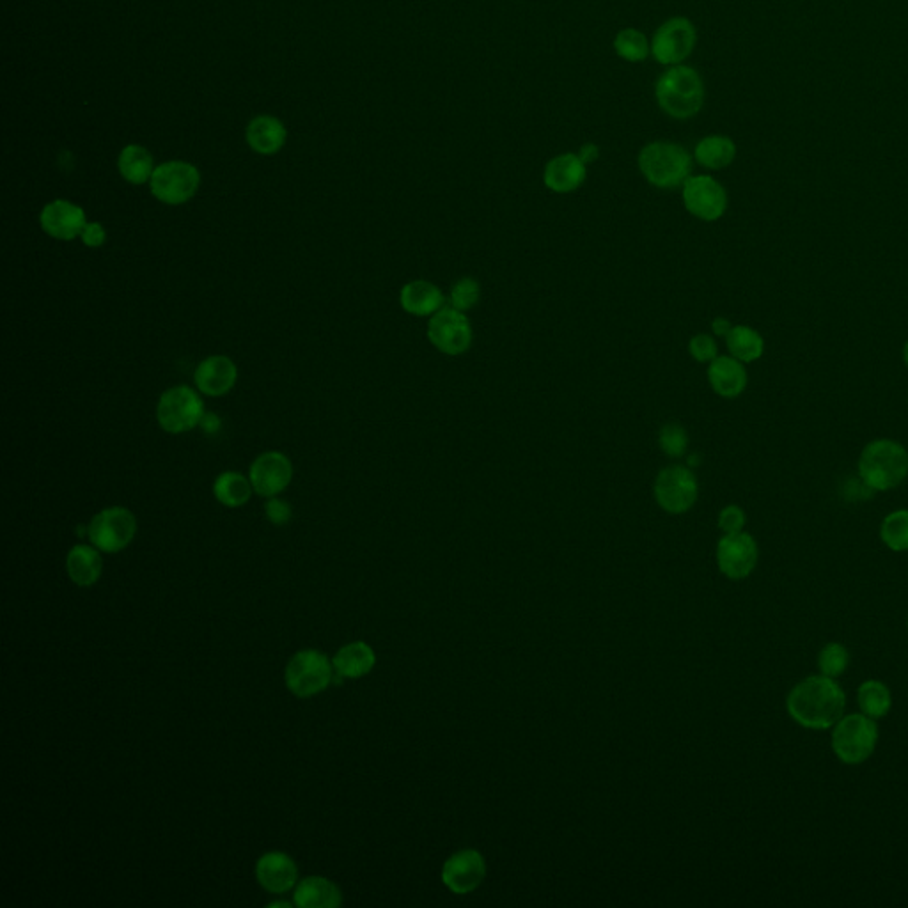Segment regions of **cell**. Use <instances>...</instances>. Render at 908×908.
<instances>
[{"instance_id":"obj_28","label":"cell","mask_w":908,"mask_h":908,"mask_svg":"<svg viewBox=\"0 0 908 908\" xmlns=\"http://www.w3.org/2000/svg\"><path fill=\"white\" fill-rule=\"evenodd\" d=\"M857 705L871 719H884L893 708V694L884 681L866 680L857 689Z\"/></svg>"},{"instance_id":"obj_31","label":"cell","mask_w":908,"mask_h":908,"mask_svg":"<svg viewBox=\"0 0 908 908\" xmlns=\"http://www.w3.org/2000/svg\"><path fill=\"white\" fill-rule=\"evenodd\" d=\"M726 345H728L731 357H735L740 362H754L761 359L765 352V341L758 330L751 329L747 325H736L729 330L726 336Z\"/></svg>"},{"instance_id":"obj_24","label":"cell","mask_w":908,"mask_h":908,"mask_svg":"<svg viewBox=\"0 0 908 908\" xmlns=\"http://www.w3.org/2000/svg\"><path fill=\"white\" fill-rule=\"evenodd\" d=\"M293 903L298 908H336L343 903V894L327 878L307 877L297 885Z\"/></svg>"},{"instance_id":"obj_3","label":"cell","mask_w":908,"mask_h":908,"mask_svg":"<svg viewBox=\"0 0 908 908\" xmlns=\"http://www.w3.org/2000/svg\"><path fill=\"white\" fill-rule=\"evenodd\" d=\"M657 102L671 118H694L705 103V86L696 70L673 66L658 79Z\"/></svg>"},{"instance_id":"obj_20","label":"cell","mask_w":908,"mask_h":908,"mask_svg":"<svg viewBox=\"0 0 908 908\" xmlns=\"http://www.w3.org/2000/svg\"><path fill=\"white\" fill-rule=\"evenodd\" d=\"M588 178V165L575 153L552 158L545 167L543 181L556 194H572Z\"/></svg>"},{"instance_id":"obj_22","label":"cell","mask_w":908,"mask_h":908,"mask_svg":"<svg viewBox=\"0 0 908 908\" xmlns=\"http://www.w3.org/2000/svg\"><path fill=\"white\" fill-rule=\"evenodd\" d=\"M708 382L712 385L715 394L722 398H736L747 387V371L744 362L738 361L731 355L715 357L708 368Z\"/></svg>"},{"instance_id":"obj_6","label":"cell","mask_w":908,"mask_h":908,"mask_svg":"<svg viewBox=\"0 0 908 908\" xmlns=\"http://www.w3.org/2000/svg\"><path fill=\"white\" fill-rule=\"evenodd\" d=\"M201 187V173L196 165L183 160H171L155 167L149 180L151 194L169 206L185 204L196 196Z\"/></svg>"},{"instance_id":"obj_17","label":"cell","mask_w":908,"mask_h":908,"mask_svg":"<svg viewBox=\"0 0 908 908\" xmlns=\"http://www.w3.org/2000/svg\"><path fill=\"white\" fill-rule=\"evenodd\" d=\"M486 877V862L476 850H462L447 859L442 869L444 884L456 894L476 891Z\"/></svg>"},{"instance_id":"obj_46","label":"cell","mask_w":908,"mask_h":908,"mask_svg":"<svg viewBox=\"0 0 908 908\" xmlns=\"http://www.w3.org/2000/svg\"><path fill=\"white\" fill-rule=\"evenodd\" d=\"M907 628H908V621H907Z\"/></svg>"},{"instance_id":"obj_11","label":"cell","mask_w":908,"mask_h":908,"mask_svg":"<svg viewBox=\"0 0 908 908\" xmlns=\"http://www.w3.org/2000/svg\"><path fill=\"white\" fill-rule=\"evenodd\" d=\"M428 339L433 348L449 357L469 352L474 334L467 314L451 306L440 309L439 313L430 316Z\"/></svg>"},{"instance_id":"obj_9","label":"cell","mask_w":908,"mask_h":908,"mask_svg":"<svg viewBox=\"0 0 908 908\" xmlns=\"http://www.w3.org/2000/svg\"><path fill=\"white\" fill-rule=\"evenodd\" d=\"M653 494L660 508L671 515H681L696 504L699 485L689 467L669 465L658 472Z\"/></svg>"},{"instance_id":"obj_19","label":"cell","mask_w":908,"mask_h":908,"mask_svg":"<svg viewBox=\"0 0 908 908\" xmlns=\"http://www.w3.org/2000/svg\"><path fill=\"white\" fill-rule=\"evenodd\" d=\"M256 878L259 885L268 893H288L295 887L298 869L290 855L282 852H268L259 857L256 864Z\"/></svg>"},{"instance_id":"obj_36","label":"cell","mask_w":908,"mask_h":908,"mask_svg":"<svg viewBox=\"0 0 908 908\" xmlns=\"http://www.w3.org/2000/svg\"><path fill=\"white\" fill-rule=\"evenodd\" d=\"M658 444H660V449L669 458H681L683 454L687 453L689 437H687V431L683 430L680 424L669 423L660 430Z\"/></svg>"},{"instance_id":"obj_16","label":"cell","mask_w":908,"mask_h":908,"mask_svg":"<svg viewBox=\"0 0 908 908\" xmlns=\"http://www.w3.org/2000/svg\"><path fill=\"white\" fill-rule=\"evenodd\" d=\"M40 224L48 236L70 242L82 235L87 224L86 212L79 204L66 199H55L41 210Z\"/></svg>"},{"instance_id":"obj_45","label":"cell","mask_w":908,"mask_h":908,"mask_svg":"<svg viewBox=\"0 0 908 908\" xmlns=\"http://www.w3.org/2000/svg\"><path fill=\"white\" fill-rule=\"evenodd\" d=\"M903 361H905V364H907L908 368V343L907 345H905V348H903Z\"/></svg>"},{"instance_id":"obj_13","label":"cell","mask_w":908,"mask_h":908,"mask_svg":"<svg viewBox=\"0 0 908 908\" xmlns=\"http://www.w3.org/2000/svg\"><path fill=\"white\" fill-rule=\"evenodd\" d=\"M697 32L694 24L678 16L667 20L658 29L651 41V52L658 63L666 66H678L683 63L696 47Z\"/></svg>"},{"instance_id":"obj_42","label":"cell","mask_w":908,"mask_h":908,"mask_svg":"<svg viewBox=\"0 0 908 908\" xmlns=\"http://www.w3.org/2000/svg\"><path fill=\"white\" fill-rule=\"evenodd\" d=\"M577 155H579L580 160H582L584 164H593V162L600 157V149H598V146H595V144H586V146L580 148Z\"/></svg>"},{"instance_id":"obj_18","label":"cell","mask_w":908,"mask_h":908,"mask_svg":"<svg viewBox=\"0 0 908 908\" xmlns=\"http://www.w3.org/2000/svg\"><path fill=\"white\" fill-rule=\"evenodd\" d=\"M236 378H238V369H236L235 362L224 355L206 357L203 362H199L196 373H194L197 389L213 398H219L231 391L235 387Z\"/></svg>"},{"instance_id":"obj_12","label":"cell","mask_w":908,"mask_h":908,"mask_svg":"<svg viewBox=\"0 0 908 908\" xmlns=\"http://www.w3.org/2000/svg\"><path fill=\"white\" fill-rule=\"evenodd\" d=\"M681 196L687 212L705 222L721 219L728 210L726 188L712 176H690L683 183Z\"/></svg>"},{"instance_id":"obj_39","label":"cell","mask_w":908,"mask_h":908,"mask_svg":"<svg viewBox=\"0 0 908 908\" xmlns=\"http://www.w3.org/2000/svg\"><path fill=\"white\" fill-rule=\"evenodd\" d=\"M291 506L288 502L281 501V499H275V497H270V501L265 504V515H267L268 520L275 525H284L288 524L291 520Z\"/></svg>"},{"instance_id":"obj_10","label":"cell","mask_w":908,"mask_h":908,"mask_svg":"<svg viewBox=\"0 0 908 908\" xmlns=\"http://www.w3.org/2000/svg\"><path fill=\"white\" fill-rule=\"evenodd\" d=\"M89 538L98 550L116 554L128 547L137 533V520L130 509L114 506L94 515L89 524Z\"/></svg>"},{"instance_id":"obj_4","label":"cell","mask_w":908,"mask_h":908,"mask_svg":"<svg viewBox=\"0 0 908 908\" xmlns=\"http://www.w3.org/2000/svg\"><path fill=\"white\" fill-rule=\"evenodd\" d=\"M878 724L864 713L843 715L832 728L830 745L841 763L845 765H861L868 761L877 749Z\"/></svg>"},{"instance_id":"obj_2","label":"cell","mask_w":908,"mask_h":908,"mask_svg":"<svg viewBox=\"0 0 908 908\" xmlns=\"http://www.w3.org/2000/svg\"><path fill=\"white\" fill-rule=\"evenodd\" d=\"M862 483L875 492L894 490L908 478V451L896 440L869 442L859 458Z\"/></svg>"},{"instance_id":"obj_41","label":"cell","mask_w":908,"mask_h":908,"mask_svg":"<svg viewBox=\"0 0 908 908\" xmlns=\"http://www.w3.org/2000/svg\"><path fill=\"white\" fill-rule=\"evenodd\" d=\"M199 426L203 428L204 433L215 435L222 428V421H220V417L217 414H204L203 421H201Z\"/></svg>"},{"instance_id":"obj_43","label":"cell","mask_w":908,"mask_h":908,"mask_svg":"<svg viewBox=\"0 0 908 908\" xmlns=\"http://www.w3.org/2000/svg\"><path fill=\"white\" fill-rule=\"evenodd\" d=\"M731 329H733V325H731L726 318H715V320H713L712 330L715 336L726 337Z\"/></svg>"},{"instance_id":"obj_32","label":"cell","mask_w":908,"mask_h":908,"mask_svg":"<svg viewBox=\"0 0 908 908\" xmlns=\"http://www.w3.org/2000/svg\"><path fill=\"white\" fill-rule=\"evenodd\" d=\"M880 538L889 550L908 552V509H898L884 518Z\"/></svg>"},{"instance_id":"obj_33","label":"cell","mask_w":908,"mask_h":908,"mask_svg":"<svg viewBox=\"0 0 908 908\" xmlns=\"http://www.w3.org/2000/svg\"><path fill=\"white\" fill-rule=\"evenodd\" d=\"M850 666V651L841 642H829L818 653V669L823 676L838 680Z\"/></svg>"},{"instance_id":"obj_21","label":"cell","mask_w":908,"mask_h":908,"mask_svg":"<svg viewBox=\"0 0 908 908\" xmlns=\"http://www.w3.org/2000/svg\"><path fill=\"white\" fill-rule=\"evenodd\" d=\"M245 139L254 153L272 157L284 148L288 141V130L281 119L270 114H261L249 121L245 128Z\"/></svg>"},{"instance_id":"obj_27","label":"cell","mask_w":908,"mask_h":908,"mask_svg":"<svg viewBox=\"0 0 908 908\" xmlns=\"http://www.w3.org/2000/svg\"><path fill=\"white\" fill-rule=\"evenodd\" d=\"M118 169L123 180L132 185H144L155 173V160L141 144H128L119 153Z\"/></svg>"},{"instance_id":"obj_30","label":"cell","mask_w":908,"mask_h":908,"mask_svg":"<svg viewBox=\"0 0 908 908\" xmlns=\"http://www.w3.org/2000/svg\"><path fill=\"white\" fill-rule=\"evenodd\" d=\"M254 486L240 472H222L213 483L215 499L227 508H240L251 499Z\"/></svg>"},{"instance_id":"obj_44","label":"cell","mask_w":908,"mask_h":908,"mask_svg":"<svg viewBox=\"0 0 908 908\" xmlns=\"http://www.w3.org/2000/svg\"><path fill=\"white\" fill-rule=\"evenodd\" d=\"M268 907H284V908H290V907H291V903H286V901H277V903H270V905H268Z\"/></svg>"},{"instance_id":"obj_8","label":"cell","mask_w":908,"mask_h":908,"mask_svg":"<svg viewBox=\"0 0 908 908\" xmlns=\"http://www.w3.org/2000/svg\"><path fill=\"white\" fill-rule=\"evenodd\" d=\"M286 687L297 697H313L327 689L332 681L329 658L318 650L298 651L286 667Z\"/></svg>"},{"instance_id":"obj_1","label":"cell","mask_w":908,"mask_h":908,"mask_svg":"<svg viewBox=\"0 0 908 908\" xmlns=\"http://www.w3.org/2000/svg\"><path fill=\"white\" fill-rule=\"evenodd\" d=\"M846 694L838 681L823 674L799 681L786 697V710L799 726L813 731L832 729L845 715Z\"/></svg>"},{"instance_id":"obj_14","label":"cell","mask_w":908,"mask_h":908,"mask_svg":"<svg viewBox=\"0 0 908 908\" xmlns=\"http://www.w3.org/2000/svg\"><path fill=\"white\" fill-rule=\"evenodd\" d=\"M760 557L758 543L751 534H724L717 545V564L728 579L740 580L749 577Z\"/></svg>"},{"instance_id":"obj_34","label":"cell","mask_w":908,"mask_h":908,"mask_svg":"<svg viewBox=\"0 0 908 908\" xmlns=\"http://www.w3.org/2000/svg\"><path fill=\"white\" fill-rule=\"evenodd\" d=\"M614 48H616L619 57H623L628 63L644 61L646 55L650 52V45H648L646 36L641 31H637V29H623V31L619 32L618 36H616V41H614Z\"/></svg>"},{"instance_id":"obj_5","label":"cell","mask_w":908,"mask_h":908,"mask_svg":"<svg viewBox=\"0 0 908 908\" xmlns=\"http://www.w3.org/2000/svg\"><path fill=\"white\" fill-rule=\"evenodd\" d=\"M639 169L653 187H680L690 178L692 158L687 149L673 142H651L642 148Z\"/></svg>"},{"instance_id":"obj_7","label":"cell","mask_w":908,"mask_h":908,"mask_svg":"<svg viewBox=\"0 0 908 908\" xmlns=\"http://www.w3.org/2000/svg\"><path fill=\"white\" fill-rule=\"evenodd\" d=\"M206 412L201 396L187 385H178L160 396L157 407L158 424L173 435L197 428Z\"/></svg>"},{"instance_id":"obj_37","label":"cell","mask_w":908,"mask_h":908,"mask_svg":"<svg viewBox=\"0 0 908 908\" xmlns=\"http://www.w3.org/2000/svg\"><path fill=\"white\" fill-rule=\"evenodd\" d=\"M689 352L694 357V361L712 362L717 357L719 348H717V341L712 336L696 334L690 339Z\"/></svg>"},{"instance_id":"obj_35","label":"cell","mask_w":908,"mask_h":908,"mask_svg":"<svg viewBox=\"0 0 908 908\" xmlns=\"http://www.w3.org/2000/svg\"><path fill=\"white\" fill-rule=\"evenodd\" d=\"M479 298H481L479 282L472 277H463L460 281L454 282L451 293H449V304L454 309L467 313L478 306Z\"/></svg>"},{"instance_id":"obj_40","label":"cell","mask_w":908,"mask_h":908,"mask_svg":"<svg viewBox=\"0 0 908 908\" xmlns=\"http://www.w3.org/2000/svg\"><path fill=\"white\" fill-rule=\"evenodd\" d=\"M80 238H82V242L86 243L87 247L98 249V247H102L103 243L107 242V231L98 222H87Z\"/></svg>"},{"instance_id":"obj_26","label":"cell","mask_w":908,"mask_h":908,"mask_svg":"<svg viewBox=\"0 0 908 908\" xmlns=\"http://www.w3.org/2000/svg\"><path fill=\"white\" fill-rule=\"evenodd\" d=\"M375 651L366 642H350L337 651L334 669L345 678H361L375 667Z\"/></svg>"},{"instance_id":"obj_29","label":"cell","mask_w":908,"mask_h":908,"mask_svg":"<svg viewBox=\"0 0 908 908\" xmlns=\"http://www.w3.org/2000/svg\"><path fill=\"white\" fill-rule=\"evenodd\" d=\"M694 155H696L697 162L706 169L721 171L724 167L733 164V160H735V142L724 135H710L703 141H699Z\"/></svg>"},{"instance_id":"obj_23","label":"cell","mask_w":908,"mask_h":908,"mask_svg":"<svg viewBox=\"0 0 908 908\" xmlns=\"http://www.w3.org/2000/svg\"><path fill=\"white\" fill-rule=\"evenodd\" d=\"M400 304L408 314L426 318L446 307V295L430 281H412L401 288Z\"/></svg>"},{"instance_id":"obj_25","label":"cell","mask_w":908,"mask_h":908,"mask_svg":"<svg viewBox=\"0 0 908 908\" xmlns=\"http://www.w3.org/2000/svg\"><path fill=\"white\" fill-rule=\"evenodd\" d=\"M103 561L100 552L87 545H77L71 548L66 557V572L70 579L80 586L89 588L96 584L102 575Z\"/></svg>"},{"instance_id":"obj_15","label":"cell","mask_w":908,"mask_h":908,"mask_svg":"<svg viewBox=\"0 0 908 908\" xmlns=\"http://www.w3.org/2000/svg\"><path fill=\"white\" fill-rule=\"evenodd\" d=\"M293 478L290 458L279 451H268L258 456L251 465L249 479L254 492L261 497H275L284 492Z\"/></svg>"},{"instance_id":"obj_38","label":"cell","mask_w":908,"mask_h":908,"mask_svg":"<svg viewBox=\"0 0 908 908\" xmlns=\"http://www.w3.org/2000/svg\"><path fill=\"white\" fill-rule=\"evenodd\" d=\"M745 513L744 509L738 508V506H726L722 509L721 515H719V527L724 534H735L742 533L745 527Z\"/></svg>"}]
</instances>
